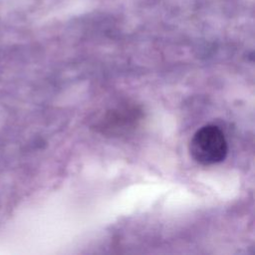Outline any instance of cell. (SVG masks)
<instances>
[{
	"mask_svg": "<svg viewBox=\"0 0 255 255\" xmlns=\"http://www.w3.org/2000/svg\"><path fill=\"white\" fill-rule=\"evenodd\" d=\"M138 121V110L130 106H122L106 112L99 123L103 132L119 134L128 130Z\"/></svg>",
	"mask_w": 255,
	"mask_h": 255,
	"instance_id": "cell-2",
	"label": "cell"
},
{
	"mask_svg": "<svg viewBox=\"0 0 255 255\" xmlns=\"http://www.w3.org/2000/svg\"><path fill=\"white\" fill-rule=\"evenodd\" d=\"M189 152L202 165L215 164L225 159L228 152L227 140L218 127L207 125L193 134L189 142Z\"/></svg>",
	"mask_w": 255,
	"mask_h": 255,
	"instance_id": "cell-1",
	"label": "cell"
}]
</instances>
